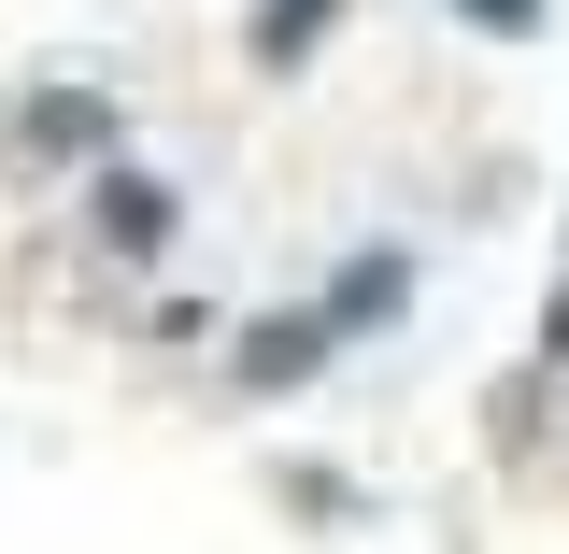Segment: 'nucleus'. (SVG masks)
Masks as SVG:
<instances>
[{
	"mask_svg": "<svg viewBox=\"0 0 569 554\" xmlns=\"http://www.w3.org/2000/svg\"><path fill=\"white\" fill-rule=\"evenodd\" d=\"M342 14H356V0H257V14H242V58H257V71H313Z\"/></svg>",
	"mask_w": 569,
	"mask_h": 554,
	"instance_id": "4",
	"label": "nucleus"
},
{
	"mask_svg": "<svg viewBox=\"0 0 569 554\" xmlns=\"http://www.w3.org/2000/svg\"><path fill=\"white\" fill-rule=\"evenodd\" d=\"M313 299H328L356 342H370V328H399V299H413V256H399V242H385V256H342V271L313 284Z\"/></svg>",
	"mask_w": 569,
	"mask_h": 554,
	"instance_id": "5",
	"label": "nucleus"
},
{
	"mask_svg": "<svg viewBox=\"0 0 569 554\" xmlns=\"http://www.w3.org/2000/svg\"><path fill=\"white\" fill-rule=\"evenodd\" d=\"M14 142H29L43 171H58V157L100 171V157L129 142V114H114V85H29V100H14Z\"/></svg>",
	"mask_w": 569,
	"mask_h": 554,
	"instance_id": "3",
	"label": "nucleus"
},
{
	"mask_svg": "<svg viewBox=\"0 0 569 554\" xmlns=\"http://www.w3.org/2000/svg\"><path fill=\"white\" fill-rule=\"evenodd\" d=\"M541 370H569V284L541 299Z\"/></svg>",
	"mask_w": 569,
	"mask_h": 554,
	"instance_id": "8",
	"label": "nucleus"
},
{
	"mask_svg": "<svg viewBox=\"0 0 569 554\" xmlns=\"http://www.w3.org/2000/svg\"><path fill=\"white\" fill-rule=\"evenodd\" d=\"M342 342H356V328L328 313V299H284V313H257V328L228 342V384H242V399H299Z\"/></svg>",
	"mask_w": 569,
	"mask_h": 554,
	"instance_id": "1",
	"label": "nucleus"
},
{
	"mask_svg": "<svg viewBox=\"0 0 569 554\" xmlns=\"http://www.w3.org/2000/svg\"><path fill=\"white\" fill-rule=\"evenodd\" d=\"M284 497H299V512H328V526H356V484H342V470H284Z\"/></svg>",
	"mask_w": 569,
	"mask_h": 554,
	"instance_id": "7",
	"label": "nucleus"
},
{
	"mask_svg": "<svg viewBox=\"0 0 569 554\" xmlns=\"http://www.w3.org/2000/svg\"><path fill=\"white\" fill-rule=\"evenodd\" d=\"M441 14H456V29H485V43H527L556 0H441Z\"/></svg>",
	"mask_w": 569,
	"mask_h": 554,
	"instance_id": "6",
	"label": "nucleus"
},
{
	"mask_svg": "<svg viewBox=\"0 0 569 554\" xmlns=\"http://www.w3.org/2000/svg\"><path fill=\"white\" fill-rule=\"evenodd\" d=\"M171 228H186V200H171V185H157V171H129V157H100V171H86V242H100V256H171Z\"/></svg>",
	"mask_w": 569,
	"mask_h": 554,
	"instance_id": "2",
	"label": "nucleus"
}]
</instances>
